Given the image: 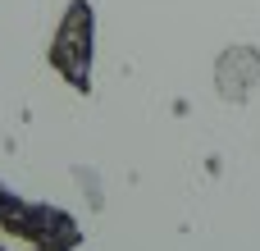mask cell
I'll return each instance as SVG.
<instances>
[{
	"instance_id": "cell-1",
	"label": "cell",
	"mask_w": 260,
	"mask_h": 251,
	"mask_svg": "<svg viewBox=\"0 0 260 251\" xmlns=\"http://www.w3.org/2000/svg\"><path fill=\"white\" fill-rule=\"evenodd\" d=\"M0 229L9 238H23L37 251H78L82 247V229H78V219L69 210L27 201V197L9 192L5 183H0Z\"/></svg>"
},
{
	"instance_id": "cell-2",
	"label": "cell",
	"mask_w": 260,
	"mask_h": 251,
	"mask_svg": "<svg viewBox=\"0 0 260 251\" xmlns=\"http://www.w3.org/2000/svg\"><path fill=\"white\" fill-rule=\"evenodd\" d=\"M91 41H96L91 0H69L64 23H59V32H55L46 59H50V69H55L69 87H78L82 96L91 91Z\"/></svg>"
},
{
	"instance_id": "cell-3",
	"label": "cell",
	"mask_w": 260,
	"mask_h": 251,
	"mask_svg": "<svg viewBox=\"0 0 260 251\" xmlns=\"http://www.w3.org/2000/svg\"><path fill=\"white\" fill-rule=\"evenodd\" d=\"M0 251H5V247H0ZM32 251H37V247H32Z\"/></svg>"
}]
</instances>
